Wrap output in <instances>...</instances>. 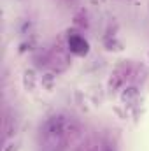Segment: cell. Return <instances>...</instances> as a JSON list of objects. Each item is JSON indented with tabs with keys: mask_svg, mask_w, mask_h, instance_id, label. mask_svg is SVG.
Wrapping results in <instances>:
<instances>
[{
	"mask_svg": "<svg viewBox=\"0 0 149 151\" xmlns=\"http://www.w3.org/2000/svg\"><path fill=\"white\" fill-rule=\"evenodd\" d=\"M69 47H70V51L75 53V55H86L88 53V42L84 40L82 37H79V35H70L69 37Z\"/></svg>",
	"mask_w": 149,
	"mask_h": 151,
	"instance_id": "obj_2",
	"label": "cell"
},
{
	"mask_svg": "<svg viewBox=\"0 0 149 151\" xmlns=\"http://www.w3.org/2000/svg\"><path fill=\"white\" fill-rule=\"evenodd\" d=\"M70 123L67 118L63 116H54L53 119H49L44 127V139H46V148H56V144H60L67 134L70 132Z\"/></svg>",
	"mask_w": 149,
	"mask_h": 151,
	"instance_id": "obj_1",
	"label": "cell"
}]
</instances>
